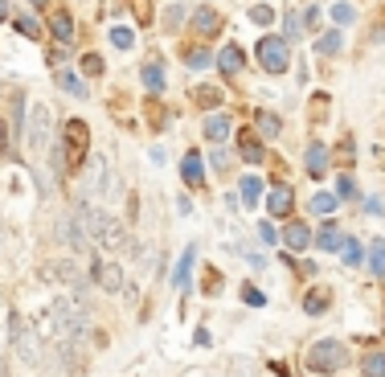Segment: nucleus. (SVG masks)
I'll use <instances>...</instances> for the list:
<instances>
[{"instance_id":"nucleus-1","label":"nucleus","mask_w":385,"mask_h":377,"mask_svg":"<svg viewBox=\"0 0 385 377\" xmlns=\"http://www.w3.org/2000/svg\"><path fill=\"white\" fill-rule=\"evenodd\" d=\"M45 320H49L53 340H70V344H78V340H86V332H90V312H86V299H78V295H62V299H53Z\"/></svg>"},{"instance_id":"nucleus-2","label":"nucleus","mask_w":385,"mask_h":377,"mask_svg":"<svg viewBox=\"0 0 385 377\" xmlns=\"http://www.w3.org/2000/svg\"><path fill=\"white\" fill-rule=\"evenodd\" d=\"M74 222H78V230L86 234L90 246H103V250H123V246H128L123 222H115L111 213H103V209H94V205H78V209H74Z\"/></svg>"},{"instance_id":"nucleus-3","label":"nucleus","mask_w":385,"mask_h":377,"mask_svg":"<svg viewBox=\"0 0 385 377\" xmlns=\"http://www.w3.org/2000/svg\"><path fill=\"white\" fill-rule=\"evenodd\" d=\"M12 344H17V357L25 365H42L45 361V344H42V332L33 324H25L21 316H12Z\"/></svg>"},{"instance_id":"nucleus-4","label":"nucleus","mask_w":385,"mask_h":377,"mask_svg":"<svg viewBox=\"0 0 385 377\" xmlns=\"http://www.w3.org/2000/svg\"><path fill=\"white\" fill-rule=\"evenodd\" d=\"M344 365H348V349H344L341 340H320L307 353V369L311 374H336Z\"/></svg>"},{"instance_id":"nucleus-5","label":"nucleus","mask_w":385,"mask_h":377,"mask_svg":"<svg viewBox=\"0 0 385 377\" xmlns=\"http://www.w3.org/2000/svg\"><path fill=\"white\" fill-rule=\"evenodd\" d=\"M66 168H83V160H86V148H90V132H86V123L83 119H70L66 123Z\"/></svg>"},{"instance_id":"nucleus-6","label":"nucleus","mask_w":385,"mask_h":377,"mask_svg":"<svg viewBox=\"0 0 385 377\" xmlns=\"http://www.w3.org/2000/svg\"><path fill=\"white\" fill-rule=\"evenodd\" d=\"M258 66L266 74H283L287 70V42L283 37H258Z\"/></svg>"},{"instance_id":"nucleus-7","label":"nucleus","mask_w":385,"mask_h":377,"mask_svg":"<svg viewBox=\"0 0 385 377\" xmlns=\"http://www.w3.org/2000/svg\"><path fill=\"white\" fill-rule=\"evenodd\" d=\"M49 279H58V283H66L78 299H86V279H83V271H78V263L74 258H62V263H49Z\"/></svg>"},{"instance_id":"nucleus-8","label":"nucleus","mask_w":385,"mask_h":377,"mask_svg":"<svg viewBox=\"0 0 385 377\" xmlns=\"http://www.w3.org/2000/svg\"><path fill=\"white\" fill-rule=\"evenodd\" d=\"M53 238H58L66 250H90V242H86V234L78 230L74 213H62V218H58V226H53Z\"/></svg>"},{"instance_id":"nucleus-9","label":"nucleus","mask_w":385,"mask_h":377,"mask_svg":"<svg viewBox=\"0 0 385 377\" xmlns=\"http://www.w3.org/2000/svg\"><path fill=\"white\" fill-rule=\"evenodd\" d=\"M25 140H29L33 152H42L45 143H49V111H45V107H33L29 128H25Z\"/></svg>"},{"instance_id":"nucleus-10","label":"nucleus","mask_w":385,"mask_h":377,"mask_svg":"<svg viewBox=\"0 0 385 377\" xmlns=\"http://www.w3.org/2000/svg\"><path fill=\"white\" fill-rule=\"evenodd\" d=\"M193 29H197V37H217L221 33V12H217L214 4L193 8Z\"/></svg>"},{"instance_id":"nucleus-11","label":"nucleus","mask_w":385,"mask_h":377,"mask_svg":"<svg viewBox=\"0 0 385 377\" xmlns=\"http://www.w3.org/2000/svg\"><path fill=\"white\" fill-rule=\"evenodd\" d=\"M90 279L99 283L103 291H123V267L119 263H94L90 267Z\"/></svg>"},{"instance_id":"nucleus-12","label":"nucleus","mask_w":385,"mask_h":377,"mask_svg":"<svg viewBox=\"0 0 385 377\" xmlns=\"http://www.w3.org/2000/svg\"><path fill=\"white\" fill-rule=\"evenodd\" d=\"M180 177H185V185H193V188L205 185V168H201V156H197V152H185V160H180Z\"/></svg>"},{"instance_id":"nucleus-13","label":"nucleus","mask_w":385,"mask_h":377,"mask_svg":"<svg viewBox=\"0 0 385 377\" xmlns=\"http://www.w3.org/2000/svg\"><path fill=\"white\" fill-rule=\"evenodd\" d=\"M279 238H283V246H287V254H291V250H303V246L311 242V230H307L303 222H287V230Z\"/></svg>"},{"instance_id":"nucleus-14","label":"nucleus","mask_w":385,"mask_h":377,"mask_svg":"<svg viewBox=\"0 0 385 377\" xmlns=\"http://www.w3.org/2000/svg\"><path fill=\"white\" fill-rule=\"evenodd\" d=\"M99 181V188L107 193V197H115L119 188H115V181H111V168H107V160L103 156H94V168H90V185Z\"/></svg>"},{"instance_id":"nucleus-15","label":"nucleus","mask_w":385,"mask_h":377,"mask_svg":"<svg viewBox=\"0 0 385 377\" xmlns=\"http://www.w3.org/2000/svg\"><path fill=\"white\" fill-rule=\"evenodd\" d=\"M49 29H53V37H58V42H74V17H70V12H62V8H58V12L49 17Z\"/></svg>"},{"instance_id":"nucleus-16","label":"nucleus","mask_w":385,"mask_h":377,"mask_svg":"<svg viewBox=\"0 0 385 377\" xmlns=\"http://www.w3.org/2000/svg\"><path fill=\"white\" fill-rule=\"evenodd\" d=\"M266 209L275 213V218H287L291 213V188H271V197H266Z\"/></svg>"},{"instance_id":"nucleus-17","label":"nucleus","mask_w":385,"mask_h":377,"mask_svg":"<svg viewBox=\"0 0 385 377\" xmlns=\"http://www.w3.org/2000/svg\"><path fill=\"white\" fill-rule=\"evenodd\" d=\"M328 304H332V295H328V291H320V287L303 295V312H307V316H324V312H328Z\"/></svg>"},{"instance_id":"nucleus-18","label":"nucleus","mask_w":385,"mask_h":377,"mask_svg":"<svg viewBox=\"0 0 385 377\" xmlns=\"http://www.w3.org/2000/svg\"><path fill=\"white\" fill-rule=\"evenodd\" d=\"M217 66H221L225 74H238V70L246 66V58H242V49H238V46H225L221 53H217Z\"/></svg>"},{"instance_id":"nucleus-19","label":"nucleus","mask_w":385,"mask_h":377,"mask_svg":"<svg viewBox=\"0 0 385 377\" xmlns=\"http://www.w3.org/2000/svg\"><path fill=\"white\" fill-rule=\"evenodd\" d=\"M316 246H320V250H344V234L332 222H324V230L316 234Z\"/></svg>"},{"instance_id":"nucleus-20","label":"nucleus","mask_w":385,"mask_h":377,"mask_svg":"<svg viewBox=\"0 0 385 377\" xmlns=\"http://www.w3.org/2000/svg\"><path fill=\"white\" fill-rule=\"evenodd\" d=\"M307 173L311 177H324L328 173V148H320V143L307 148Z\"/></svg>"},{"instance_id":"nucleus-21","label":"nucleus","mask_w":385,"mask_h":377,"mask_svg":"<svg viewBox=\"0 0 385 377\" xmlns=\"http://www.w3.org/2000/svg\"><path fill=\"white\" fill-rule=\"evenodd\" d=\"M230 132H234V123H230L225 115H209V119H205V136H209L214 143H221Z\"/></svg>"},{"instance_id":"nucleus-22","label":"nucleus","mask_w":385,"mask_h":377,"mask_svg":"<svg viewBox=\"0 0 385 377\" xmlns=\"http://www.w3.org/2000/svg\"><path fill=\"white\" fill-rule=\"evenodd\" d=\"M193 103L214 111V107H221V103H225V94L217 91V87H193Z\"/></svg>"},{"instance_id":"nucleus-23","label":"nucleus","mask_w":385,"mask_h":377,"mask_svg":"<svg viewBox=\"0 0 385 377\" xmlns=\"http://www.w3.org/2000/svg\"><path fill=\"white\" fill-rule=\"evenodd\" d=\"M58 87L66 94H74V98H86V87H83V78H78L74 70H58Z\"/></svg>"},{"instance_id":"nucleus-24","label":"nucleus","mask_w":385,"mask_h":377,"mask_svg":"<svg viewBox=\"0 0 385 377\" xmlns=\"http://www.w3.org/2000/svg\"><path fill=\"white\" fill-rule=\"evenodd\" d=\"M255 128L262 136H279V132H283V123H279L275 111H255Z\"/></svg>"},{"instance_id":"nucleus-25","label":"nucleus","mask_w":385,"mask_h":377,"mask_svg":"<svg viewBox=\"0 0 385 377\" xmlns=\"http://www.w3.org/2000/svg\"><path fill=\"white\" fill-rule=\"evenodd\" d=\"M238 148H242V160H246V164H262V143H258V136L246 132V136L238 140Z\"/></svg>"},{"instance_id":"nucleus-26","label":"nucleus","mask_w":385,"mask_h":377,"mask_svg":"<svg viewBox=\"0 0 385 377\" xmlns=\"http://www.w3.org/2000/svg\"><path fill=\"white\" fill-rule=\"evenodd\" d=\"M193 263H197V246H189V250L180 254V267L172 271V283H176V287H185V283H189V267H193Z\"/></svg>"},{"instance_id":"nucleus-27","label":"nucleus","mask_w":385,"mask_h":377,"mask_svg":"<svg viewBox=\"0 0 385 377\" xmlns=\"http://www.w3.org/2000/svg\"><path fill=\"white\" fill-rule=\"evenodd\" d=\"M144 82H148V91H164V66L160 62H148L144 66Z\"/></svg>"},{"instance_id":"nucleus-28","label":"nucleus","mask_w":385,"mask_h":377,"mask_svg":"<svg viewBox=\"0 0 385 377\" xmlns=\"http://www.w3.org/2000/svg\"><path fill=\"white\" fill-rule=\"evenodd\" d=\"M369 271H373V275H385V238H377V242L369 246Z\"/></svg>"},{"instance_id":"nucleus-29","label":"nucleus","mask_w":385,"mask_h":377,"mask_svg":"<svg viewBox=\"0 0 385 377\" xmlns=\"http://www.w3.org/2000/svg\"><path fill=\"white\" fill-rule=\"evenodd\" d=\"M361 374L365 377H385V353H369L361 361Z\"/></svg>"},{"instance_id":"nucleus-30","label":"nucleus","mask_w":385,"mask_h":377,"mask_svg":"<svg viewBox=\"0 0 385 377\" xmlns=\"http://www.w3.org/2000/svg\"><path fill=\"white\" fill-rule=\"evenodd\" d=\"M307 205H311V213H320V218H328V213L336 209V197H332V193H316V197H311Z\"/></svg>"},{"instance_id":"nucleus-31","label":"nucleus","mask_w":385,"mask_h":377,"mask_svg":"<svg viewBox=\"0 0 385 377\" xmlns=\"http://www.w3.org/2000/svg\"><path fill=\"white\" fill-rule=\"evenodd\" d=\"M258 197H262V181H258V177H246V181H242V205H258Z\"/></svg>"},{"instance_id":"nucleus-32","label":"nucleus","mask_w":385,"mask_h":377,"mask_svg":"<svg viewBox=\"0 0 385 377\" xmlns=\"http://www.w3.org/2000/svg\"><path fill=\"white\" fill-rule=\"evenodd\" d=\"M344 263H348V267H361V263H365V250H361V242L344 238Z\"/></svg>"},{"instance_id":"nucleus-33","label":"nucleus","mask_w":385,"mask_h":377,"mask_svg":"<svg viewBox=\"0 0 385 377\" xmlns=\"http://www.w3.org/2000/svg\"><path fill=\"white\" fill-rule=\"evenodd\" d=\"M185 62H189V70H205L214 58H209L205 49H193V46H189V49H185Z\"/></svg>"},{"instance_id":"nucleus-34","label":"nucleus","mask_w":385,"mask_h":377,"mask_svg":"<svg viewBox=\"0 0 385 377\" xmlns=\"http://www.w3.org/2000/svg\"><path fill=\"white\" fill-rule=\"evenodd\" d=\"M12 25H17V33H21V37H42V25H37L33 17H17Z\"/></svg>"},{"instance_id":"nucleus-35","label":"nucleus","mask_w":385,"mask_h":377,"mask_svg":"<svg viewBox=\"0 0 385 377\" xmlns=\"http://www.w3.org/2000/svg\"><path fill=\"white\" fill-rule=\"evenodd\" d=\"M111 46L131 49V46H135V33H131V29H123V25H119V29H111Z\"/></svg>"},{"instance_id":"nucleus-36","label":"nucleus","mask_w":385,"mask_h":377,"mask_svg":"<svg viewBox=\"0 0 385 377\" xmlns=\"http://www.w3.org/2000/svg\"><path fill=\"white\" fill-rule=\"evenodd\" d=\"M316 49H320V53H336V49H341V33H336V29H332V33H324V37L316 42Z\"/></svg>"},{"instance_id":"nucleus-37","label":"nucleus","mask_w":385,"mask_h":377,"mask_svg":"<svg viewBox=\"0 0 385 377\" xmlns=\"http://www.w3.org/2000/svg\"><path fill=\"white\" fill-rule=\"evenodd\" d=\"M83 74H90V78H99V74H103V58H99V53H86V58H83Z\"/></svg>"},{"instance_id":"nucleus-38","label":"nucleus","mask_w":385,"mask_h":377,"mask_svg":"<svg viewBox=\"0 0 385 377\" xmlns=\"http://www.w3.org/2000/svg\"><path fill=\"white\" fill-rule=\"evenodd\" d=\"M332 17H336V25H348V21H357V8L352 4H332Z\"/></svg>"},{"instance_id":"nucleus-39","label":"nucleus","mask_w":385,"mask_h":377,"mask_svg":"<svg viewBox=\"0 0 385 377\" xmlns=\"http://www.w3.org/2000/svg\"><path fill=\"white\" fill-rule=\"evenodd\" d=\"M242 299H246L250 308H262V304H266V295H262V291H255V287H242Z\"/></svg>"},{"instance_id":"nucleus-40","label":"nucleus","mask_w":385,"mask_h":377,"mask_svg":"<svg viewBox=\"0 0 385 377\" xmlns=\"http://www.w3.org/2000/svg\"><path fill=\"white\" fill-rule=\"evenodd\" d=\"M209 160H214V168H221V173L230 168V152H221V148H214V156H209Z\"/></svg>"},{"instance_id":"nucleus-41","label":"nucleus","mask_w":385,"mask_h":377,"mask_svg":"<svg viewBox=\"0 0 385 377\" xmlns=\"http://www.w3.org/2000/svg\"><path fill=\"white\" fill-rule=\"evenodd\" d=\"M258 238H262V242H275V226H271V222H258Z\"/></svg>"},{"instance_id":"nucleus-42","label":"nucleus","mask_w":385,"mask_h":377,"mask_svg":"<svg viewBox=\"0 0 385 377\" xmlns=\"http://www.w3.org/2000/svg\"><path fill=\"white\" fill-rule=\"evenodd\" d=\"M287 37H291V42L300 37V17H291V12H287Z\"/></svg>"},{"instance_id":"nucleus-43","label":"nucleus","mask_w":385,"mask_h":377,"mask_svg":"<svg viewBox=\"0 0 385 377\" xmlns=\"http://www.w3.org/2000/svg\"><path fill=\"white\" fill-rule=\"evenodd\" d=\"M341 197H357V185H352V177H341Z\"/></svg>"},{"instance_id":"nucleus-44","label":"nucleus","mask_w":385,"mask_h":377,"mask_svg":"<svg viewBox=\"0 0 385 377\" xmlns=\"http://www.w3.org/2000/svg\"><path fill=\"white\" fill-rule=\"evenodd\" d=\"M12 152V140H8V132H4V123H0V156H8Z\"/></svg>"},{"instance_id":"nucleus-45","label":"nucleus","mask_w":385,"mask_h":377,"mask_svg":"<svg viewBox=\"0 0 385 377\" xmlns=\"http://www.w3.org/2000/svg\"><path fill=\"white\" fill-rule=\"evenodd\" d=\"M365 209H369V213H382V209H385L382 197H369V201H365Z\"/></svg>"},{"instance_id":"nucleus-46","label":"nucleus","mask_w":385,"mask_h":377,"mask_svg":"<svg viewBox=\"0 0 385 377\" xmlns=\"http://www.w3.org/2000/svg\"><path fill=\"white\" fill-rule=\"evenodd\" d=\"M4 17H8V0H0V21H4Z\"/></svg>"},{"instance_id":"nucleus-47","label":"nucleus","mask_w":385,"mask_h":377,"mask_svg":"<svg viewBox=\"0 0 385 377\" xmlns=\"http://www.w3.org/2000/svg\"><path fill=\"white\" fill-rule=\"evenodd\" d=\"M29 4H49V0H29Z\"/></svg>"}]
</instances>
